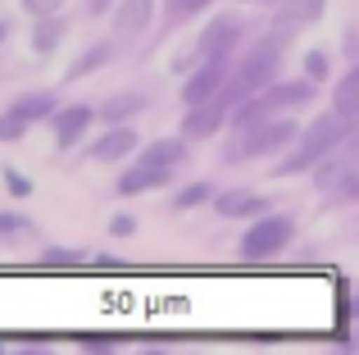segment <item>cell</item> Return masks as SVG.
Wrapping results in <instances>:
<instances>
[{
    "label": "cell",
    "mask_w": 359,
    "mask_h": 355,
    "mask_svg": "<svg viewBox=\"0 0 359 355\" xmlns=\"http://www.w3.org/2000/svg\"><path fill=\"white\" fill-rule=\"evenodd\" d=\"M296 137H300V151H296V155H287L282 164H273V173H278V178L305 173L309 164H318L327 151H337V146L351 137V119H341V114H323L318 123H309L305 133H296Z\"/></svg>",
    "instance_id": "cell-1"
},
{
    "label": "cell",
    "mask_w": 359,
    "mask_h": 355,
    "mask_svg": "<svg viewBox=\"0 0 359 355\" xmlns=\"http://www.w3.org/2000/svg\"><path fill=\"white\" fill-rule=\"evenodd\" d=\"M300 123H291V119H259L255 128H241L237 142H232V160H259V155H273V151H287L291 142H296Z\"/></svg>",
    "instance_id": "cell-2"
},
{
    "label": "cell",
    "mask_w": 359,
    "mask_h": 355,
    "mask_svg": "<svg viewBox=\"0 0 359 355\" xmlns=\"http://www.w3.org/2000/svg\"><path fill=\"white\" fill-rule=\"evenodd\" d=\"M291 237V219L287 214H264L259 223H250V232L241 237V255L245 260H264L273 250H282Z\"/></svg>",
    "instance_id": "cell-3"
},
{
    "label": "cell",
    "mask_w": 359,
    "mask_h": 355,
    "mask_svg": "<svg viewBox=\"0 0 359 355\" xmlns=\"http://www.w3.org/2000/svg\"><path fill=\"white\" fill-rule=\"evenodd\" d=\"M237 36H241V18L237 14H219L210 27H205L196 55H201V60H228V51L237 46Z\"/></svg>",
    "instance_id": "cell-4"
},
{
    "label": "cell",
    "mask_w": 359,
    "mask_h": 355,
    "mask_svg": "<svg viewBox=\"0 0 359 355\" xmlns=\"http://www.w3.org/2000/svg\"><path fill=\"white\" fill-rule=\"evenodd\" d=\"M314 182L323 187V192H337V196H355V192H359L355 160H346V155H332V151H327L323 160H318V169H314Z\"/></svg>",
    "instance_id": "cell-5"
},
{
    "label": "cell",
    "mask_w": 359,
    "mask_h": 355,
    "mask_svg": "<svg viewBox=\"0 0 359 355\" xmlns=\"http://www.w3.org/2000/svg\"><path fill=\"white\" fill-rule=\"evenodd\" d=\"M255 96L264 100V109H269V114H278V109L305 105V100L314 96V82H309V78H296V82H269V87H259Z\"/></svg>",
    "instance_id": "cell-6"
},
{
    "label": "cell",
    "mask_w": 359,
    "mask_h": 355,
    "mask_svg": "<svg viewBox=\"0 0 359 355\" xmlns=\"http://www.w3.org/2000/svg\"><path fill=\"white\" fill-rule=\"evenodd\" d=\"M55 114V142L69 151V146L82 142V133L91 128V119H96V109L91 105H69V109H50Z\"/></svg>",
    "instance_id": "cell-7"
},
{
    "label": "cell",
    "mask_w": 359,
    "mask_h": 355,
    "mask_svg": "<svg viewBox=\"0 0 359 355\" xmlns=\"http://www.w3.org/2000/svg\"><path fill=\"white\" fill-rule=\"evenodd\" d=\"M132 151H137V133H132V128H123V123H109L105 137L91 146V160L114 164V160H123V155H132Z\"/></svg>",
    "instance_id": "cell-8"
},
{
    "label": "cell",
    "mask_w": 359,
    "mask_h": 355,
    "mask_svg": "<svg viewBox=\"0 0 359 355\" xmlns=\"http://www.w3.org/2000/svg\"><path fill=\"white\" fill-rule=\"evenodd\" d=\"M219 82H223V60H205V69L187 78V87H182V100H187V105H205V100H214Z\"/></svg>",
    "instance_id": "cell-9"
},
{
    "label": "cell",
    "mask_w": 359,
    "mask_h": 355,
    "mask_svg": "<svg viewBox=\"0 0 359 355\" xmlns=\"http://www.w3.org/2000/svg\"><path fill=\"white\" fill-rule=\"evenodd\" d=\"M150 14H155V0H123L114 9V27L118 36H137L150 27Z\"/></svg>",
    "instance_id": "cell-10"
},
{
    "label": "cell",
    "mask_w": 359,
    "mask_h": 355,
    "mask_svg": "<svg viewBox=\"0 0 359 355\" xmlns=\"http://www.w3.org/2000/svg\"><path fill=\"white\" fill-rule=\"evenodd\" d=\"M168 178H173V169H155V164H132V169L118 178V192H123V196L155 192V187H164Z\"/></svg>",
    "instance_id": "cell-11"
},
{
    "label": "cell",
    "mask_w": 359,
    "mask_h": 355,
    "mask_svg": "<svg viewBox=\"0 0 359 355\" xmlns=\"http://www.w3.org/2000/svg\"><path fill=\"white\" fill-rule=\"evenodd\" d=\"M323 14V0H287V5L278 9V32H296V27L314 23V18Z\"/></svg>",
    "instance_id": "cell-12"
},
{
    "label": "cell",
    "mask_w": 359,
    "mask_h": 355,
    "mask_svg": "<svg viewBox=\"0 0 359 355\" xmlns=\"http://www.w3.org/2000/svg\"><path fill=\"white\" fill-rule=\"evenodd\" d=\"M141 164H155V169H182L187 164V142L168 137V142H150L141 151Z\"/></svg>",
    "instance_id": "cell-13"
},
{
    "label": "cell",
    "mask_w": 359,
    "mask_h": 355,
    "mask_svg": "<svg viewBox=\"0 0 359 355\" xmlns=\"http://www.w3.org/2000/svg\"><path fill=\"white\" fill-rule=\"evenodd\" d=\"M223 114H228V109H223L219 100H205V105H191V114H187L182 133H187V137H210L214 128H223Z\"/></svg>",
    "instance_id": "cell-14"
},
{
    "label": "cell",
    "mask_w": 359,
    "mask_h": 355,
    "mask_svg": "<svg viewBox=\"0 0 359 355\" xmlns=\"http://www.w3.org/2000/svg\"><path fill=\"white\" fill-rule=\"evenodd\" d=\"M214 205H219V214H228V219H250V214H264V210H269V201H264V196H255V192H223Z\"/></svg>",
    "instance_id": "cell-15"
},
{
    "label": "cell",
    "mask_w": 359,
    "mask_h": 355,
    "mask_svg": "<svg viewBox=\"0 0 359 355\" xmlns=\"http://www.w3.org/2000/svg\"><path fill=\"white\" fill-rule=\"evenodd\" d=\"M137 109H146V96H141V91H123V96H109L105 105H100V119H105V123H123V119H132Z\"/></svg>",
    "instance_id": "cell-16"
},
{
    "label": "cell",
    "mask_w": 359,
    "mask_h": 355,
    "mask_svg": "<svg viewBox=\"0 0 359 355\" xmlns=\"http://www.w3.org/2000/svg\"><path fill=\"white\" fill-rule=\"evenodd\" d=\"M64 27H69V18H55V14H41V18H36V27H32V46H36V51H41V55H50L55 46H60Z\"/></svg>",
    "instance_id": "cell-17"
},
{
    "label": "cell",
    "mask_w": 359,
    "mask_h": 355,
    "mask_svg": "<svg viewBox=\"0 0 359 355\" xmlns=\"http://www.w3.org/2000/svg\"><path fill=\"white\" fill-rule=\"evenodd\" d=\"M332 114H341V119H359V73H346L341 78V87H337V105H332Z\"/></svg>",
    "instance_id": "cell-18"
},
{
    "label": "cell",
    "mask_w": 359,
    "mask_h": 355,
    "mask_svg": "<svg viewBox=\"0 0 359 355\" xmlns=\"http://www.w3.org/2000/svg\"><path fill=\"white\" fill-rule=\"evenodd\" d=\"M50 109H55V96H50V91H32V96H18L14 100V114L27 119V123H32V119H46Z\"/></svg>",
    "instance_id": "cell-19"
},
{
    "label": "cell",
    "mask_w": 359,
    "mask_h": 355,
    "mask_svg": "<svg viewBox=\"0 0 359 355\" xmlns=\"http://www.w3.org/2000/svg\"><path fill=\"white\" fill-rule=\"evenodd\" d=\"M105 60H109V46H91V51H87V55H82V60H78V64H73V69H69V78H82V73L100 69V64H105Z\"/></svg>",
    "instance_id": "cell-20"
},
{
    "label": "cell",
    "mask_w": 359,
    "mask_h": 355,
    "mask_svg": "<svg viewBox=\"0 0 359 355\" xmlns=\"http://www.w3.org/2000/svg\"><path fill=\"white\" fill-rule=\"evenodd\" d=\"M23 133H27V119H18L14 109H9V114H0V142H18Z\"/></svg>",
    "instance_id": "cell-21"
},
{
    "label": "cell",
    "mask_w": 359,
    "mask_h": 355,
    "mask_svg": "<svg viewBox=\"0 0 359 355\" xmlns=\"http://www.w3.org/2000/svg\"><path fill=\"white\" fill-rule=\"evenodd\" d=\"M201 201H210V187L205 182H196V187H187V192H177V210H191V205H201Z\"/></svg>",
    "instance_id": "cell-22"
},
{
    "label": "cell",
    "mask_w": 359,
    "mask_h": 355,
    "mask_svg": "<svg viewBox=\"0 0 359 355\" xmlns=\"http://www.w3.org/2000/svg\"><path fill=\"white\" fill-rule=\"evenodd\" d=\"M305 69H309V82H314V78H327V55L323 51H309L305 55Z\"/></svg>",
    "instance_id": "cell-23"
},
{
    "label": "cell",
    "mask_w": 359,
    "mask_h": 355,
    "mask_svg": "<svg viewBox=\"0 0 359 355\" xmlns=\"http://www.w3.org/2000/svg\"><path fill=\"white\" fill-rule=\"evenodd\" d=\"M32 223L23 219V214H0V237H9V232H27Z\"/></svg>",
    "instance_id": "cell-24"
},
{
    "label": "cell",
    "mask_w": 359,
    "mask_h": 355,
    "mask_svg": "<svg viewBox=\"0 0 359 355\" xmlns=\"http://www.w3.org/2000/svg\"><path fill=\"white\" fill-rule=\"evenodd\" d=\"M60 5H64V0H23V9H27L32 18H41V14H55Z\"/></svg>",
    "instance_id": "cell-25"
},
{
    "label": "cell",
    "mask_w": 359,
    "mask_h": 355,
    "mask_svg": "<svg viewBox=\"0 0 359 355\" xmlns=\"http://www.w3.org/2000/svg\"><path fill=\"white\" fill-rule=\"evenodd\" d=\"M5 182H9V192H14V196H27V192H32V182H27V178H18L14 169H5Z\"/></svg>",
    "instance_id": "cell-26"
},
{
    "label": "cell",
    "mask_w": 359,
    "mask_h": 355,
    "mask_svg": "<svg viewBox=\"0 0 359 355\" xmlns=\"http://www.w3.org/2000/svg\"><path fill=\"white\" fill-rule=\"evenodd\" d=\"M205 5H210V0H168L173 14H196V9H205Z\"/></svg>",
    "instance_id": "cell-27"
},
{
    "label": "cell",
    "mask_w": 359,
    "mask_h": 355,
    "mask_svg": "<svg viewBox=\"0 0 359 355\" xmlns=\"http://www.w3.org/2000/svg\"><path fill=\"white\" fill-rule=\"evenodd\" d=\"M109 232H114V237H128V232H137V219H128V214H118V219L109 223Z\"/></svg>",
    "instance_id": "cell-28"
},
{
    "label": "cell",
    "mask_w": 359,
    "mask_h": 355,
    "mask_svg": "<svg viewBox=\"0 0 359 355\" xmlns=\"http://www.w3.org/2000/svg\"><path fill=\"white\" fill-rule=\"evenodd\" d=\"M46 260H50V264H73V250H64V246H55V250H46Z\"/></svg>",
    "instance_id": "cell-29"
},
{
    "label": "cell",
    "mask_w": 359,
    "mask_h": 355,
    "mask_svg": "<svg viewBox=\"0 0 359 355\" xmlns=\"http://www.w3.org/2000/svg\"><path fill=\"white\" fill-rule=\"evenodd\" d=\"M0 41H5V23H0Z\"/></svg>",
    "instance_id": "cell-30"
}]
</instances>
